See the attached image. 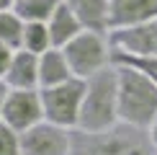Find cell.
I'll return each instance as SVG.
<instances>
[{"mask_svg": "<svg viewBox=\"0 0 157 155\" xmlns=\"http://www.w3.org/2000/svg\"><path fill=\"white\" fill-rule=\"evenodd\" d=\"M70 155H157L149 129L119 121L103 132L72 129Z\"/></svg>", "mask_w": 157, "mask_h": 155, "instance_id": "1", "label": "cell"}, {"mask_svg": "<svg viewBox=\"0 0 157 155\" xmlns=\"http://www.w3.org/2000/svg\"><path fill=\"white\" fill-rule=\"evenodd\" d=\"M119 116L124 124L149 129L157 121V83L132 65H119Z\"/></svg>", "mask_w": 157, "mask_h": 155, "instance_id": "2", "label": "cell"}, {"mask_svg": "<svg viewBox=\"0 0 157 155\" xmlns=\"http://www.w3.org/2000/svg\"><path fill=\"white\" fill-rule=\"evenodd\" d=\"M121 121L119 116V67L108 65L88 78V90L82 98L80 124L85 132H103Z\"/></svg>", "mask_w": 157, "mask_h": 155, "instance_id": "3", "label": "cell"}, {"mask_svg": "<svg viewBox=\"0 0 157 155\" xmlns=\"http://www.w3.org/2000/svg\"><path fill=\"white\" fill-rule=\"evenodd\" d=\"M67 54V62L72 67V73L82 80H88L90 75L101 73L103 67L113 65V47H111L108 34L101 31H80L67 47H62Z\"/></svg>", "mask_w": 157, "mask_h": 155, "instance_id": "4", "label": "cell"}, {"mask_svg": "<svg viewBox=\"0 0 157 155\" xmlns=\"http://www.w3.org/2000/svg\"><path fill=\"white\" fill-rule=\"evenodd\" d=\"M85 90H88V80H82L77 75L70 78L67 83H59V85L41 88L44 119L52 121V124L67 127V129H77Z\"/></svg>", "mask_w": 157, "mask_h": 155, "instance_id": "5", "label": "cell"}, {"mask_svg": "<svg viewBox=\"0 0 157 155\" xmlns=\"http://www.w3.org/2000/svg\"><path fill=\"white\" fill-rule=\"evenodd\" d=\"M0 119L5 124H10L16 132H26L34 124L44 121L41 88H10L5 96Z\"/></svg>", "mask_w": 157, "mask_h": 155, "instance_id": "6", "label": "cell"}, {"mask_svg": "<svg viewBox=\"0 0 157 155\" xmlns=\"http://www.w3.org/2000/svg\"><path fill=\"white\" fill-rule=\"evenodd\" d=\"M70 147H72V129L52 124L47 119L21 132L23 155H70Z\"/></svg>", "mask_w": 157, "mask_h": 155, "instance_id": "7", "label": "cell"}, {"mask_svg": "<svg viewBox=\"0 0 157 155\" xmlns=\"http://www.w3.org/2000/svg\"><path fill=\"white\" fill-rule=\"evenodd\" d=\"M108 39L113 49H121L126 54L157 57V18L132 29H116L108 34Z\"/></svg>", "mask_w": 157, "mask_h": 155, "instance_id": "8", "label": "cell"}, {"mask_svg": "<svg viewBox=\"0 0 157 155\" xmlns=\"http://www.w3.org/2000/svg\"><path fill=\"white\" fill-rule=\"evenodd\" d=\"M157 18V0H111L108 34L116 29H132Z\"/></svg>", "mask_w": 157, "mask_h": 155, "instance_id": "9", "label": "cell"}, {"mask_svg": "<svg viewBox=\"0 0 157 155\" xmlns=\"http://www.w3.org/2000/svg\"><path fill=\"white\" fill-rule=\"evenodd\" d=\"M70 78H75V73L67 62L64 49L52 47L49 52L39 54V88L59 85V83H67Z\"/></svg>", "mask_w": 157, "mask_h": 155, "instance_id": "10", "label": "cell"}, {"mask_svg": "<svg viewBox=\"0 0 157 155\" xmlns=\"http://www.w3.org/2000/svg\"><path fill=\"white\" fill-rule=\"evenodd\" d=\"M5 83L8 88H39V54L29 49H16Z\"/></svg>", "mask_w": 157, "mask_h": 155, "instance_id": "11", "label": "cell"}, {"mask_svg": "<svg viewBox=\"0 0 157 155\" xmlns=\"http://www.w3.org/2000/svg\"><path fill=\"white\" fill-rule=\"evenodd\" d=\"M75 16L80 18L82 29L88 31H101L108 34V13H111V0H64Z\"/></svg>", "mask_w": 157, "mask_h": 155, "instance_id": "12", "label": "cell"}, {"mask_svg": "<svg viewBox=\"0 0 157 155\" xmlns=\"http://www.w3.org/2000/svg\"><path fill=\"white\" fill-rule=\"evenodd\" d=\"M47 26H49V34H52V44H54V47H59V49L67 47V44L72 42L80 31H85L82 23H80V18L75 16V10L70 8L64 0H62L59 8L52 13V18L47 21Z\"/></svg>", "mask_w": 157, "mask_h": 155, "instance_id": "13", "label": "cell"}, {"mask_svg": "<svg viewBox=\"0 0 157 155\" xmlns=\"http://www.w3.org/2000/svg\"><path fill=\"white\" fill-rule=\"evenodd\" d=\"M59 5H62V0H16L13 10H16L26 23H31V21L47 23L52 18V13L59 8Z\"/></svg>", "mask_w": 157, "mask_h": 155, "instance_id": "14", "label": "cell"}, {"mask_svg": "<svg viewBox=\"0 0 157 155\" xmlns=\"http://www.w3.org/2000/svg\"><path fill=\"white\" fill-rule=\"evenodd\" d=\"M23 29H26V21L13 8L0 10V42L3 44H8V47H13V49H21Z\"/></svg>", "mask_w": 157, "mask_h": 155, "instance_id": "15", "label": "cell"}, {"mask_svg": "<svg viewBox=\"0 0 157 155\" xmlns=\"http://www.w3.org/2000/svg\"><path fill=\"white\" fill-rule=\"evenodd\" d=\"M52 47H54V44H52V34H49L47 23H41V21L26 23L21 49H29V52H34V54H44V52H49Z\"/></svg>", "mask_w": 157, "mask_h": 155, "instance_id": "16", "label": "cell"}, {"mask_svg": "<svg viewBox=\"0 0 157 155\" xmlns=\"http://www.w3.org/2000/svg\"><path fill=\"white\" fill-rule=\"evenodd\" d=\"M113 62L139 67L142 73H147L157 83V57H136V54H126V52H121V49H113Z\"/></svg>", "mask_w": 157, "mask_h": 155, "instance_id": "17", "label": "cell"}, {"mask_svg": "<svg viewBox=\"0 0 157 155\" xmlns=\"http://www.w3.org/2000/svg\"><path fill=\"white\" fill-rule=\"evenodd\" d=\"M0 155H23L21 150V132L0 119Z\"/></svg>", "mask_w": 157, "mask_h": 155, "instance_id": "18", "label": "cell"}, {"mask_svg": "<svg viewBox=\"0 0 157 155\" xmlns=\"http://www.w3.org/2000/svg\"><path fill=\"white\" fill-rule=\"evenodd\" d=\"M13 54H16V49L0 42V80H5V75H8L10 62H13Z\"/></svg>", "mask_w": 157, "mask_h": 155, "instance_id": "19", "label": "cell"}, {"mask_svg": "<svg viewBox=\"0 0 157 155\" xmlns=\"http://www.w3.org/2000/svg\"><path fill=\"white\" fill-rule=\"evenodd\" d=\"M8 83L5 80H0V114H3V103H5V96H8Z\"/></svg>", "mask_w": 157, "mask_h": 155, "instance_id": "20", "label": "cell"}, {"mask_svg": "<svg viewBox=\"0 0 157 155\" xmlns=\"http://www.w3.org/2000/svg\"><path fill=\"white\" fill-rule=\"evenodd\" d=\"M149 137H152V142H155V147H157V121L152 127H149Z\"/></svg>", "mask_w": 157, "mask_h": 155, "instance_id": "21", "label": "cell"}, {"mask_svg": "<svg viewBox=\"0 0 157 155\" xmlns=\"http://www.w3.org/2000/svg\"><path fill=\"white\" fill-rule=\"evenodd\" d=\"M16 5V0H0V10H5V8H13Z\"/></svg>", "mask_w": 157, "mask_h": 155, "instance_id": "22", "label": "cell"}]
</instances>
